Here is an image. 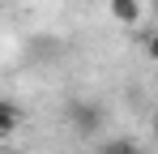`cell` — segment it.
Segmentation results:
<instances>
[{
  "label": "cell",
  "mask_w": 158,
  "mask_h": 154,
  "mask_svg": "<svg viewBox=\"0 0 158 154\" xmlns=\"http://www.w3.org/2000/svg\"><path fill=\"white\" fill-rule=\"evenodd\" d=\"M69 120H73L77 133L94 137V133L103 128V111H98V103H73V107H69Z\"/></svg>",
  "instance_id": "obj_1"
},
{
  "label": "cell",
  "mask_w": 158,
  "mask_h": 154,
  "mask_svg": "<svg viewBox=\"0 0 158 154\" xmlns=\"http://www.w3.org/2000/svg\"><path fill=\"white\" fill-rule=\"evenodd\" d=\"M111 17L120 26H137L141 22V0H111Z\"/></svg>",
  "instance_id": "obj_2"
},
{
  "label": "cell",
  "mask_w": 158,
  "mask_h": 154,
  "mask_svg": "<svg viewBox=\"0 0 158 154\" xmlns=\"http://www.w3.org/2000/svg\"><path fill=\"white\" fill-rule=\"evenodd\" d=\"M17 120H22V116H17V107H13L9 99H0V137H9V133L17 128Z\"/></svg>",
  "instance_id": "obj_3"
},
{
  "label": "cell",
  "mask_w": 158,
  "mask_h": 154,
  "mask_svg": "<svg viewBox=\"0 0 158 154\" xmlns=\"http://www.w3.org/2000/svg\"><path fill=\"white\" fill-rule=\"evenodd\" d=\"M98 154H141V150H137V141H128V137H111V141L98 146Z\"/></svg>",
  "instance_id": "obj_4"
},
{
  "label": "cell",
  "mask_w": 158,
  "mask_h": 154,
  "mask_svg": "<svg viewBox=\"0 0 158 154\" xmlns=\"http://www.w3.org/2000/svg\"><path fill=\"white\" fill-rule=\"evenodd\" d=\"M145 56H150V60H158V34H150V39H145Z\"/></svg>",
  "instance_id": "obj_5"
},
{
  "label": "cell",
  "mask_w": 158,
  "mask_h": 154,
  "mask_svg": "<svg viewBox=\"0 0 158 154\" xmlns=\"http://www.w3.org/2000/svg\"><path fill=\"white\" fill-rule=\"evenodd\" d=\"M150 128H154V137H158V111H154V120H150Z\"/></svg>",
  "instance_id": "obj_6"
}]
</instances>
